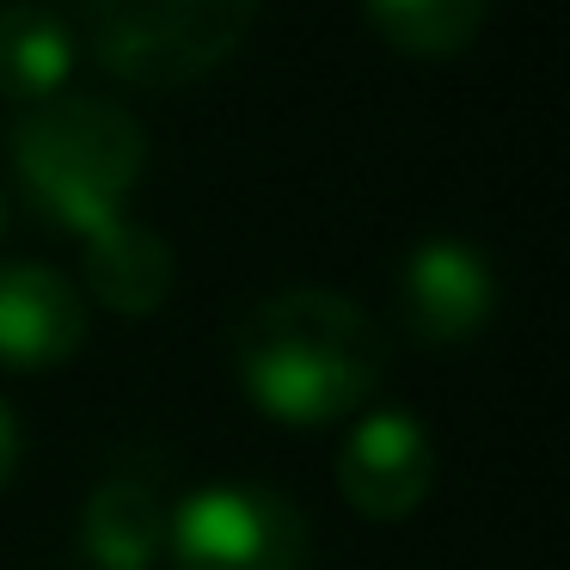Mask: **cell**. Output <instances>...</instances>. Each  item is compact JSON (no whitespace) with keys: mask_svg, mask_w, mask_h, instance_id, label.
Wrapping results in <instances>:
<instances>
[{"mask_svg":"<svg viewBox=\"0 0 570 570\" xmlns=\"http://www.w3.org/2000/svg\"><path fill=\"white\" fill-rule=\"evenodd\" d=\"M234 368L246 399L283 430H325L368 411L386 344L356 301L332 288H276L239 320Z\"/></svg>","mask_w":570,"mask_h":570,"instance_id":"6da1fadb","label":"cell"},{"mask_svg":"<svg viewBox=\"0 0 570 570\" xmlns=\"http://www.w3.org/2000/svg\"><path fill=\"white\" fill-rule=\"evenodd\" d=\"M80 264H87V288L111 313H154L173 295V246L141 222H111L92 239H80Z\"/></svg>","mask_w":570,"mask_h":570,"instance_id":"9c48e42d","label":"cell"},{"mask_svg":"<svg viewBox=\"0 0 570 570\" xmlns=\"http://www.w3.org/2000/svg\"><path fill=\"white\" fill-rule=\"evenodd\" d=\"M307 515L271 484L215 479L166 509V558L178 570H307Z\"/></svg>","mask_w":570,"mask_h":570,"instance_id":"277c9868","label":"cell"},{"mask_svg":"<svg viewBox=\"0 0 570 570\" xmlns=\"http://www.w3.org/2000/svg\"><path fill=\"white\" fill-rule=\"evenodd\" d=\"M80 552L92 570H154L166 552V503L148 479L111 472L80 503Z\"/></svg>","mask_w":570,"mask_h":570,"instance_id":"ba28073f","label":"cell"},{"mask_svg":"<svg viewBox=\"0 0 570 570\" xmlns=\"http://www.w3.org/2000/svg\"><path fill=\"white\" fill-rule=\"evenodd\" d=\"M430 484H435V442L417 411L405 405L356 411L344 448H337L344 503L368 521H405L411 509H423Z\"/></svg>","mask_w":570,"mask_h":570,"instance_id":"5b68a950","label":"cell"},{"mask_svg":"<svg viewBox=\"0 0 570 570\" xmlns=\"http://www.w3.org/2000/svg\"><path fill=\"white\" fill-rule=\"evenodd\" d=\"M87 344V295L56 264H0V368L43 374Z\"/></svg>","mask_w":570,"mask_h":570,"instance_id":"52a82bcc","label":"cell"},{"mask_svg":"<svg viewBox=\"0 0 570 570\" xmlns=\"http://www.w3.org/2000/svg\"><path fill=\"white\" fill-rule=\"evenodd\" d=\"M141 166H148V136L111 99L62 92L50 105H31L13 129L19 190L68 239H92L99 227L124 222Z\"/></svg>","mask_w":570,"mask_h":570,"instance_id":"7a4b0ae2","label":"cell"},{"mask_svg":"<svg viewBox=\"0 0 570 570\" xmlns=\"http://www.w3.org/2000/svg\"><path fill=\"white\" fill-rule=\"evenodd\" d=\"M399 313L423 344H466L497 313V271L466 239H423L399 271Z\"/></svg>","mask_w":570,"mask_h":570,"instance_id":"8992f818","label":"cell"},{"mask_svg":"<svg viewBox=\"0 0 570 570\" xmlns=\"http://www.w3.org/2000/svg\"><path fill=\"white\" fill-rule=\"evenodd\" d=\"M368 26L381 31V43L423 62L460 56L484 26V0H362Z\"/></svg>","mask_w":570,"mask_h":570,"instance_id":"8fae6325","label":"cell"},{"mask_svg":"<svg viewBox=\"0 0 570 570\" xmlns=\"http://www.w3.org/2000/svg\"><path fill=\"white\" fill-rule=\"evenodd\" d=\"M0 234H7V203H0Z\"/></svg>","mask_w":570,"mask_h":570,"instance_id":"4fadbf2b","label":"cell"},{"mask_svg":"<svg viewBox=\"0 0 570 570\" xmlns=\"http://www.w3.org/2000/svg\"><path fill=\"white\" fill-rule=\"evenodd\" d=\"M75 56L80 43L62 13L31 7V0L0 7V99L26 105V111L62 99L68 80H75Z\"/></svg>","mask_w":570,"mask_h":570,"instance_id":"30bf717a","label":"cell"},{"mask_svg":"<svg viewBox=\"0 0 570 570\" xmlns=\"http://www.w3.org/2000/svg\"><path fill=\"white\" fill-rule=\"evenodd\" d=\"M19 460H26V435H19V417H13V405L0 399V491L13 484Z\"/></svg>","mask_w":570,"mask_h":570,"instance_id":"7c38bea8","label":"cell"},{"mask_svg":"<svg viewBox=\"0 0 570 570\" xmlns=\"http://www.w3.org/2000/svg\"><path fill=\"white\" fill-rule=\"evenodd\" d=\"M258 0H87V43L105 75L148 92L197 87L246 43Z\"/></svg>","mask_w":570,"mask_h":570,"instance_id":"3957f363","label":"cell"}]
</instances>
